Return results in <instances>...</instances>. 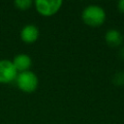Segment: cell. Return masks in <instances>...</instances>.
Here are the masks:
<instances>
[{
	"mask_svg": "<svg viewBox=\"0 0 124 124\" xmlns=\"http://www.w3.org/2000/svg\"><path fill=\"white\" fill-rule=\"evenodd\" d=\"M107 14L103 7L97 4L87 5L81 12L82 21L91 27H98L103 25L106 21Z\"/></svg>",
	"mask_w": 124,
	"mask_h": 124,
	"instance_id": "cell-1",
	"label": "cell"
},
{
	"mask_svg": "<svg viewBox=\"0 0 124 124\" xmlns=\"http://www.w3.org/2000/svg\"><path fill=\"white\" fill-rule=\"evenodd\" d=\"M15 81H16L17 88L20 91L27 93V94L33 93L34 91L37 90V88L39 86L38 76L30 70L18 73Z\"/></svg>",
	"mask_w": 124,
	"mask_h": 124,
	"instance_id": "cell-2",
	"label": "cell"
},
{
	"mask_svg": "<svg viewBox=\"0 0 124 124\" xmlns=\"http://www.w3.org/2000/svg\"><path fill=\"white\" fill-rule=\"evenodd\" d=\"M36 11L43 16H52L59 12L63 5L62 0H36L33 4Z\"/></svg>",
	"mask_w": 124,
	"mask_h": 124,
	"instance_id": "cell-3",
	"label": "cell"
},
{
	"mask_svg": "<svg viewBox=\"0 0 124 124\" xmlns=\"http://www.w3.org/2000/svg\"><path fill=\"white\" fill-rule=\"evenodd\" d=\"M17 74L12 60L0 59V83H11L15 81Z\"/></svg>",
	"mask_w": 124,
	"mask_h": 124,
	"instance_id": "cell-4",
	"label": "cell"
},
{
	"mask_svg": "<svg viewBox=\"0 0 124 124\" xmlns=\"http://www.w3.org/2000/svg\"><path fill=\"white\" fill-rule=\"evenodd\" d=\"M40 36V30L37 25L35 24H26L24 25L20 32H19V37L22 42L25 44H33L35 43Z\"/></svg>",
	"mask_w": 124,
	"mask_h": 124,
	"instance_id": "cell-5",
	"label": "cell"
},
{
	"mask_svg": "<svg viewBox=\"0 0 124 124\" xmlns=\"http://www.w3.org/2000/svg\"><path fill=\"white\" fill-rule=\"evenodd\" d=\"M12 62H13L16 70L17 71V73L28 71V70H30V68L32 66V59L26 53L16 54L14 57V59L12 60Z\"/></svg>",
	"mask_w": 124,
	"mask_h": 124,
	"instance_id": "cell-6",
	"label": "cell"
},
{
	"mask_svg": "<svg viewBox=\"0 0 124 124\" xmlns=\"http://www.w3.org/2000/svg\"><path fill=\"white\" fill-rule=\"evenodd\" d=\"M123 40H124L123 35L121 34V32L118 29H115V28L108 29L106 32V34H105V41H106V43L109 46H112V47L119 46L122 44Z\"/></svg>",
	"mask_w": 124,
	"mask_h": 124,
	"instance_id": "cell-7",
	"label": "cell"
},
{
	"mask_svg": "<svg viewBox=\"0 0 124 124\" xmlns=\"http://www.w3.org/2000/svg\"><path fill=\"white\" fill-rule=\"evenodd\" d=\"M15 6L19 9V10H22V11H25V10H28L31 8V6L34 4V2L32 0H16L14 2Z\"/></svg>",
	"mask_w": 124,
	"mask_h": 124,
	"instance_id": "cell-8",
	"label": "cell"
},
{
	"mask_svg": "<svg viewBox=\"0 0 124 124\" xmlns=\"http://www.w3.org/2000/svg\"><path fill=\"white\" fill-rule=\"evenodd\" d=\"M112 82L117 85V86H122L124 85V72L121 71V72H118L116 73L113 78H112Z\"/></svg>",
	"mask_w": 124,
	"mask_h": 124,
	"instance_id": "cell-9",
	"label": "cell"
},
{
	"mask_svg": "<svg viewBox=\"0 0 124 124\" xmlns=\"http://www.w3.org/2000/svg\"><path fill=\"white\" fill-rule=\"evenodd\" d=\"M117 9L119 12L124 13V0H119L117 2Z\"/></svg>",
	"mask_w": 124,
	"mask_h": 124,
	"instance_id": "cell-10",
	"label": "cell"
},
{
	"mask_svg": "<svg viewBox=\"0 0 124 124\" xmlns=\"http://www.w3.org/2000/svg\"><path fill=\"white\" fill-rule=\"evenodd\" d=\"M119 54H120V56H121L122 58H124V47H122V48L120 49V51H119Z\"/></svg>",
	"mask_w": 124,
	"mask_h": 124,
	"instance_id": "cell-11",
	"label": "cell"
}]
</instances>
